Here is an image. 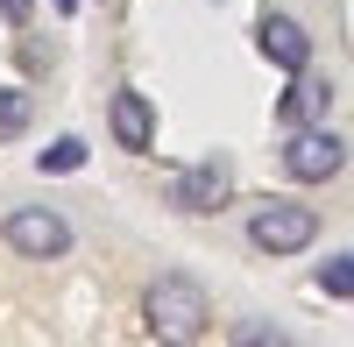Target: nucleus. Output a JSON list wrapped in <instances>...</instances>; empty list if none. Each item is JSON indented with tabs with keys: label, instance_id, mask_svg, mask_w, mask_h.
Listing matches in <instances>:
<instances>
[{
	"label": "nucleus",
	"instance_id": "1",
	"mask_svg": "<svg viewBox=\"0 0 354 347\" xmlns=\"http://www.w3.org/2000/svg\"><path fill=\"white\" fill-rule=\"evenodd\" d=\"M142 319H149L156 340H198L213 326V305H205V291L192 276H156L149 291H142Z\"/></svg>",
	"mask_w": 354,
	"mask_h": 347
},
{
	"label": "nucleus",
	"instance_id": "2",
	"mask_svg": "<svg viewBox=\"0 0 354 347\" xmlns=\"http://www.w3.org/2000/svg\"><path fill=\"white\" fill-rule=\"evenodd\" d=\"M248 241L262 255H298V248L319 241V213L298 206V198H262V206L248 213Z\"/></svg>",
	"mask_w": 354,
	"mask_h": 347
},
{
	"label": "nucleus",
	"instance_id": "3",
	"mask_svg": "<svg viewBox=\"0 0 354 347\" xmlns=\"http://www.w3.org/2000/svg\"><path fill=\"white\" fill-rule=\"evenodd\" d=\"M283 170L298 185H326V178H340L347 170V142L333 135V128H290V142H283Z\"/></svg>",
	"mask_w": 354,
	"mask_h": 347
},
{
	"label": "nucleus",
	"instance_id": "4",
	"mask_svg": "<svg viewBox=\"0 0 354 347\" xmlns=\"http://www.w3.org/2000/svg\"><path fill=\"white\" fill-rule=\"evenodd\" d=\"M0 234H8V248L28 255V263H50V255H64V248H71L64 213H50V206H15L8 220H0Z\"/></svg>",
	"mask_w": 354,
	"mask_h": 347
},
{
	"label": "nucleus",
	"instance_id": "5",
	"mask_svg": "<svg viewBox=\"0 0 354 347\" xmlns=\"http://www.w3.org/2000/svg\"><path fill=\"white\" fill-rule=\"evenodd\" d=\"M227 191H234L227 156H205V163H192V170H177V178H170V206H177V213H220Z\"/></svg>",
	"mask_w": 354,
	"mask_h": 347
},
{
	"label": "nucleus",
	"instance_id": "6",
	"mask_svg": "<svg viewBox=\"0 0 354 347\" xmlns=\"http://www.w3.org/2000/svg\"><path fill=\"white\" fill-rule=\"evenodd\" d=\"M106 128H113L121 149H149V142H156V106L142 100L135 85H121V93L106 100Z\"/></svg>",
	"mask_w": 354,
	"mask_h": 347
},
{
	"label": "nucleus",
	"instance_id": "7",
	"mask_svg": "<svg viewBox=\"0 0 354 347\" xmlns=\"http://www.w3.org/2000/svg\"><path fill=\"white\" fill-rule=\"evenodd\" d=\"M255 43H262V57H270L277 71H305V64H312V36H305L290 15H262Z\"/></svg>",
	"mask_w": 354,
	"mask_h": 347
},
{
	"label": "nucleus",
	"instance_id": "8",
	"mask_svg": "<svg viewBox=\"0 0 354 347\" xmlns=\"http://www.w3.org/2000/svg\"><path fill=\"white\" fill-rule=\"evenodd\" d=\"M326 106H333V85H326V78L290 71V93H283V106H277V121H283V128H312Z\"/></svg>",
	"mask_w": 354,
	"mask_h": 347
},
{
	"label": "nucleus",
	"instance_id": "9",
	"mask_svg": "<svg viewBox=\"0 0 354 347\" xmlns=\"http://www.w3.org/2000/svg\"><path fill=\"white\" fill-rule=\"evenodd\" d=\"M36 163L50 170V178H64V170H78V163H85V142H78V135H64V142H50Z\"/></svg>",
	"mask_w": 354,
	"mask_h": 347
},
{
	"label": "nucleus",
	"instance_id": "10",
	"mask_svg": "<svg viewBox=\"0 0 354 347\" xmlns=\"http://www.w3.org/2000/svg\"><path fill=\"white\" fill-rule=\"evenodd\" d=\"M28 113H36V106H28V93L0 85V135H21V128H28Z\"/></svg>",
	"mask_w": 354,
	"mask_h": 347
},
{
	"label": "nucleus",
	"instance_id": "11",
	"mask_svg": "<svg viewBox=\"0 0 354 347\" xmlns=\"http://www.w3.org/2000/svg\"><path fill=\"white\" fill-rule=\"evenodd\" d=\"M319 291L326 298H354V255H333V263L319 270Z\"/></svg>",
	"mask_w": 354,
	"mask_h": 347
},
{
	"label": "nucleus",
	"instance_id": "12",
	"mask_svg": "<svg viewBox=\"0 0 354 347\" xmlns=\"http://www.w3.org/2000/svg\"><path fill=\"white\" fill-rule=\"evenodd\" d=\"M28 8H36V0H0V21H8V28H28Z\"/></svg>",
	"mask_w": 354,
	"mask_h": 347
},
{
	"label": "nucleus",
	"instance_id": "13",
	"mask_svg": "<svg viewBox=\"0 0 354 347\" xmlns=\"http://www.w3.org/2000/svg\"><path fill=\"white\" fill-rule=\"evenodd\" d=\"M57 15H78V0H57Z\"/></svg>",
	"mask_w": 354,
	"mask_h": 347
}]
</instances>
